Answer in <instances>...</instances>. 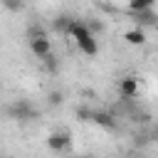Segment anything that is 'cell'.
<instances>
[{
    "label": "cell",
    "instance_id": "obj_11",
    "mask_svg": "<svg viewBox=\"0 0 158 158\" xmlns=\"http://www.w3.org/2000/svg\"><path fill=\"white\" fill-rule=\"evenodd\" d=\"M62 101H64V94H62V91L54 89V91L47 94V104H49V106H62Z\"/></svg>",
    "mask_w": 158,
    "mask_h": 158
},
{
    "label": "cell",
    "instance_id": "obj_4",
    "mask_svg": "<svg viewBox=\"0 0 158 158\" xmlns=\"http://www.w3.org/2000/svg\"><path fill=\"white\" fill-rule=\"evenodd\" d=\"M47 146H49L54 153H64V151H69V148H72V136H69V131H64V128L52 131V133L47 136Z\"/></svg>",
    "mask_w": 158,
    "mask_h": 158
},
{
    "label": "cell",
    "instance_id": "obj_6",
    "mask_svg": "<svg viewBox=\"0 0 158 158\" xmlns=\"http://www.w3.org/2000/svg\"><path fill=\"white\" fill-rule=\"evenodd\" d=\"M133 22L136 27H148V25H158V15L153 10H143V12H133Z\"/></svg>",
    "mask_w": 158,
    "mask_h": 158
},
{
    "label": "cell",
    "instance_id": "obj_15",
    "mask_svg": "<svg viewBox=\"0 0 158 158\" xmlns=\"http://www.w3.org/2000/svg\"><path fill=\"white\" fill-rule=\"evenodd\" d=\"M153 136H156V141H158V128H156V133H153Z\"/></svg>",
    "mask_w": 158,
    "mask_h": 158
},
{
    "label": "cell",
    "instance_id": "obj_12",
    "mask_svg": "<svg viewBox=\"0 0 158 158\" xmlns=\"http://www.w3.org/2000/svg\"><path fill=\"white\" fill-rule=\"evenodd\" d=\"M2 5H5L10 12H20V10L25 7V2H22V0H2Z\"/></svg>",
    "mask_w": 158,
    "mask_h": 158
},
{
    "label": "cell",
    "instance_id": "obj_8",
    "mask_svg": "<svg viewBox=\"0 0 158 158\" xmlns=\"http://www.w3.org/2000/svg\"><path fill=\"white\" fill-rule=\"evenodd\" d=\"M91 121H94L96 126H101V128H114V126H116V118H114L109 111H94V114H91Z\"/></svg>",
    "mask_w": 158,
    "mask_h": 158
},
{
    "label": "cell",
    "instance_id": "obj_13",
    "mask_svg": "<svg viewBox=\"0 0 158 158\" xmlns=\"http://www.w3.org/2000/svg\"><path fill=\"white\" fill-rule=\"evenodd\" d=\"M86 25H89V30L96 35V32H104V22L101 20H86Z\"/></svg>",
    "mask_w": 158,
    "mask_h": 158
},
{
    "label": "cell",
    "instance_id": "obj_1",
    "mask_svg": "<svg viewBox=\"0 0 158 158\" xmlns=\"http://www.w3.org/2000/svg\"><path fill=\"white\" fill-rule=\"evenodd\" d=\"M69 37H74V42H77V47H79L81 54H86V57L99 54V40H96V35L89 30L86 20H74L72 27H69Z\"/></svg>",
    "mask_w": 158,
    "mask_h": 158
},
{
    "label": "cell",
    "instance_id": "obj_10",
    "mask_svg": "<svg viewBox=\"0 0 158 158\" xmlns=\"http://www.w3.org/2000/svg\"><path fill=\"white\" fill-rule=\"evenodd\" d=\"M156 0H128V10L131 12H143V10H153Z\"/></svg>",
    "mask_w": 158,
    "mask_h": 158
},
{
    "label": "cell",
    "instance_id": "obj_16",
    "mask_svg": "<svg viewBox=\"0 0 158 158\" xmlns=\"http://www.w3.org/2000/svg\"><path fill=\"white\" fill-rule=\"evenodd\" d=\"M156 32H158V25H156Z\"/></svg>",
    "mask_w": 158,
    "mask_h": 158
},
{
    "label": "cell",
    "instance_id": "obj_2",
    "mask_svg": "<svg viewBox=\"0 0 158 158\" xmlns=\"http://www.w3.org/2000/svg\"><path fill=\"white\" fill-rule=\"evenodd\" d=\"M27 40H30V49H32V54H35L37 59H42V62L52 59V42H49L47 35L42 32V27L32 25L30 32H27Z\"/></svg>",
    "mask_w": 158,
    "mask_h": 158
},
{
    "label": "cell",
    "instance_id": "obj_5",
    "mask_svg": "<svg viewBox=\"0 0 158 158\" xmlns=\"http://www.w3.org/2000/svg\"><path fill=\"white\" fill-rule=\"evenodd\" d=\"M138 91H141L138 77L126 74V77H121V79H118V94H121L123 99H133V96H138Z\"/></svg>",
    "mask_w": 158,
    "mask_h": 158
},
{
    "label": "cell",
    "instance_id": "obj_14",
    "mask_svg": "<svg viewBox=\"0 0 158 158\" xmlns=\"http://www.w3.org/2000/svg\"><path fill=\"white\" fill-rule=\"evenodd\" d=\"M91 114L94 111H89V109H77V118L79 121H91Z\"/></svg>",
    "mask_w": 158,
    "mask_h": 158
},
{
    "label": "cell",
    "instance_id": "obj_7",
    "mask_svg": "<svg viewBox=\"0 0 158 158\" xmlns=\"http://www.w3.org/2000/svg\"><path fill=\"white\" fill-rule=\"evenodd\" d=\"M123 40H126L131 47H141V44H146V32H143L141 27H131V30L123 32Z\"/></svg>",
    "mask_w": 158,
    "mask_h": 158
},
{
    "label": "cell",
    "instance_id": "obj_9",
    "mask_svg": "<svg viewBox=\"0 0 158 158\" xmlns=\"http://www.w3.org/2000/svg\"><path fill=\"white\" fill-rule=\"evenodd\" d=\"M72 17L69 15H57L54 20H52V30L54 32H59V35H69V27H72Z\"/></svg>",
    "mask_w": 158,
    "mask_h": 158
},
{
    "label": "cell",
    "instance_id": "obj_3",
    "mask_svg": "<svg viewBox=\"0 0 158 158\" xmlns=\"http://www.w3.org/2000/svg\"><path fill=\"white\" fill-rule=\"evenodd\" d=\"M7 116H12V118H17V121H32V118L37 116V111H35V106H32L27 99H17L15 104L7 106Z\"/></svg>",
    "mask_w": 158,
    "mask_h": 158
}]
</instances>
